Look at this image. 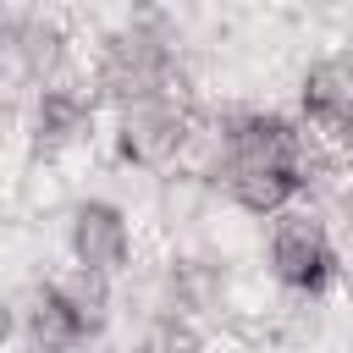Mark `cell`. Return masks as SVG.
<instances>
[{"label": "cell", "mask_w": 353, "mask_h": 353, "mask_svg": "<svg viewBox=\"0 0 353 353\" xmlns=\"http://www.w3.org/2000/svg\"><path fill=\"white\" fill-rule=\"evenodd\" d=\"M204 110L188 105H127L110 110V165L121 176H149V182H171L182 176L193 138H199Z\"/></svg>", "instance_id": "obj_2"}, {"label": "cell", "mask_w": 353, "mask_h": 353, "mask_svg": "<svg viewBox=\"0 0 353 353\" xmlns=\"http://www.w3.org/2000/svg\"><path fill=\"white\" fill-rule=\"evenodd\" d=\"M259 270L265 281L292 298V303H320L331 298V287L342 281V243L331 232V221L320 215V204H298L287 215H276L259 237Z\"/></svg>", "instance_id": "obj_1"}, {"label": "cell", "mask_w": 353, "mask_h": 353, "mask_svg": "<svg viewBox=\"0 0 353 353\" xmlns=\"http://www.w3.org/2000/svg\"><path fill=\"white\" fill-rule=\"evenodd\" d=\"M292 110L309 132H320L325 143H336L353 121V39L314 55L303 72H298V88H292Z\"/></svg>", "instance_id": "obj_5"}, {"label": "cell", "mask_w": 353, "mask_h": 353, "mask_svg": "<svg viewBox=\"0 0 353 353\" xmlns=\"http://www.w3.org/2000/svg\"><path fill=\"white\" fill-rule=\"evenodd\" d=\"M39 276L50 281L55 303L77 320V331H83L88 342H105V331H110V320H116V281L83 270V265H72V259H61V265H50V270H39Z\"/></svg>", "instance_id": "obj_6"}, {"label": "cell", "mask_w": 353, "mask_h": 353, "mask_svg": "<svg viewBox=\"0 0 353 353\" xmlns=\"http://www.w3.org/2000/svg\"><path fill=\"white\" fill-rule=\"evenodd\" d=\"M99 88L83 77H66V83H50V88H33L22 99V132H28V149L39 165H61L72 154H83L94 138H99Z\"/></svg>", "instance_id": "obj_4"}, {"label": "cell", "mask_w": 353, "mask_h": 353, "mask_svg": "<svg viewBox=\"0 0 353 353\" xmlns=\"http://www.w3.org/2000/svg\"><path fill=\"white\" fill-rule=\"evenodd\" d=\"M132 353H210V331L193 320H149L138 325Z\"/></svg>", "instance_id": "obj_7"}, {"label": "cell", "mask_w": 353, "mask_h": 353, "mask_svg": "<svg viewBox=\"0 0 353 353\" xmlns=\"http://www.w3.org/2000/svg\"><path fill=\"white\" fill-rule=\"evenodd\" d=\"M61 248L72 265H83L105 281H127L143 265L138 259V221L110 193H83L61 210Z\"/></svg>", "instance_id": "obj_3"}]
</instances>
